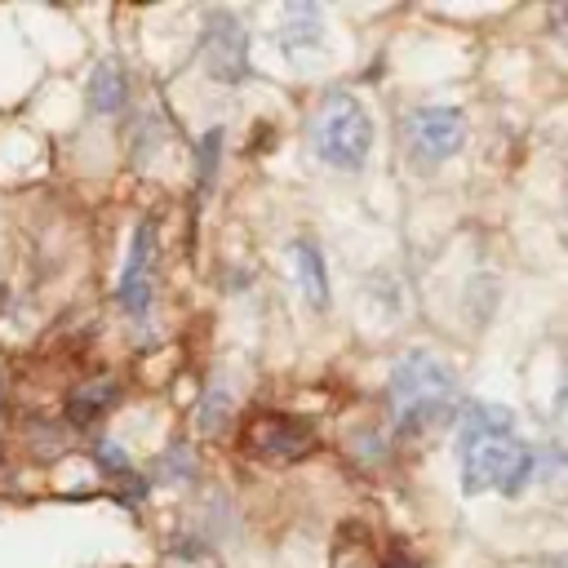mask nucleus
I'll use <instances>...</instances> for the list:
<instances>
[{
  "instance_id": "nucleus-1",
  "label": "nucleus",
  "mask_w": 568,
  "mask_h": 568,
  "mask_svg": "<svg viewBox=\"0 0 568 568\" xmlns=\"http://www.w3.org/2000/svg\"><path fill=\"white\" fill-rule=\"evenodd\" d=\"M457 470L462 493H488L501 488L506 497H519L524 484L537 475V453L515 435V413L493 399H462L457 408Z\"/></svg>"
},
{
  "instance_id": "nucleus-2",
  "label": "nucleus",
  "mask_w": 568,
  "mask_h": 568,
  "mask_svg": "<svg viewBox=\"0 0 568 568\" xmlns=\"http://www.w3.org/2000/svg\"><path fill=\"white\" fill-rule=\"evenodd\" d=\"M462 404L453 368L435 351H404L386 377V408L404 435L444 426Z\"/></svg>"
},
{
  "instance_id": "nucleus-3",
  "label": "nucleus",
  "mask_w": 568,
  "mask_h": 568,
  "mask_svg": "<svg viewBox=\"0 0 568 568\" xmlns=\"http://www.w3.org/2000/svg\"><path fill=\"white\" fill-rule=\"evenodd\" d=\"M311 151L333 169H364L373 151V115L351 93H328L311 115Z\"/></svg>"
},
{
  "instance_id": "nucleus-4",
  "label": "nucleus",
  "mask_w": 568,
  "mask_h": 568,
  "mask_svg": "<svg viewBox=\"0 0 568 568\" xmlns=\"http://www.w3.org/2000/svg\"><path fill=\"white\" fill-rule=\"evenodd\" d=\"M200 58H204L209 80L240 84L248 75V31H244V22L226 9H213L204 18V31H200Z\"/></svg>"
},
{
  "instance_id": "nucleus-5",
  "label": "nucleus",
  "mask_w": 568,
  "mask_h": 568,
  "mask_svg": "<svg viewBox=\"0 0 568 568\" xmlns=\"http://www.w3.org/2000/svg\"><path fill=\"white\" fill-rule=\"evenodd\" d=\"M404 142L408 151L422 160V164H439L448 155L462 151L466 142V115L457 106H417L408 120H404Z\"/></svg>"
},
{
  "instance_id": "nucleus-6",
  "label": "nucleus",
  "mask_w": 568,
  "mask_h": 568,
  "mask_svg": "<svg viewBox=\"0 0 568 568\" xmlns=\"http://www.w3.org/2000/svg\"><path fill=\"white\" fill-rule=\"evenodd\" d=\"M311 444H315V430H311L306 422H297V417H284V413L257 417V422L248 426V435H244V448H248L253 457L271 462V466H284V462L306 457Z\"/></svg>"
},
{
  "instance_id": "nucleus-7",
  "label": "nucleus",
  "mask_w": 568,
  "mask_h": 568,
  "mask_svg": "<svg viewBox=\"0 0 568 568\" xmlns=\"http://www.w3.org/2000/svg\"><path fill=\"white\" fill-rule=\"evenodd\" d=\"M151 262H155V222H138L124 271H120V288H115V297L129 315L151 311Z\"/></svg>"
},
{
  "instance_id": "nucleus-8",
  "label": "nucleus",
  "mask_w": 568,
  "mask_h": 568,
  "mask_svg": "<svg viewBox=\"0 0 568 568\" xmlns=\"http://www.w3.org/2000/svg\"><path fill=\"white\" fill-rule=\"evenodd\" d=\"M320 36H324V13L315 4H288L280 13V31H275V44L284 58H302L311 49H320Z\"/></svg>"
},
{
  "instance_id": "nucleus-9",
  "label": "nucleus",
  "mask_w": 568,
  "mask_h": 568,
  "mask_svg": "<svg viewBox=\"0 0 568 568\" xmlns=\"http://www.w3.org/2000/svg\"><path fill=\"white\" fill-rule=\"evenodd\" d=\"M84 102L93 115H115L124 102H129V75L120 71V62H98L89 71V84H84Z\"/></svg>"
},
{
  "instance_id": "nucleus-10",
  "label": "nucleus",
  "mask_w": 568,
  "mask_h": 568,
  "mask_svg": "<svg viewBox=\"0 0 568 568\" xmlns=\"http://www.w3.org/2000/svg\"><path fill=\"white\" fill-rule=\"evenodd\" d=\"M115 404H120V386H115L111 377H102V382H84V386H75V390L67 395V422L84 430V426L102 422Z\"/></svg>"
},
{
  "instance_id": "nucleus-11",
  "label": "nucleus",
  "mask_w": 568,
  "mask_h": 568,
  "mask_svg": "<svg viewBox=\"0 0 568 568\" xmlns=\"http://www.w3.org/2000/svg\"><path fill=\"white\" fill-rule=\"evenodd\" d=\"M293 271H297V284H302L311 311H328V271H324V253L311 240L293 244Z\"/></svg>"
},
{
  "instance_id": "nucleus-12",
  "label": "nucleus",
  "mask_w": 568,
  "mask_h": 568,
  "mask_svg": "<svg viewBox=\"0 0 568 568\" xmlns=\"http://www.w3.org/2000/svg\"><path fill=\"white\" fill-rule=\"evenodd\" d=\"M217 160H222V129H209V133L195 142V178H200V191L213 186V178H217Z\"/></svg>"
},
{
  "instance_id": "nucleus-13",
  "label": "nucleus",
  "mask_w": 568,
  "mask_h": 568,
  "mask_svg": "<svg viewBox=\"0 0 568 568\" xmlns=\"http://www.w3.org/2000/svg\"><path fill=\"white\" fill-rule=\"evenodd\" d=\"M160 466H155V475L164 479V484H178V479H191L195 475V466H191V448L186 444H173L164 457H155Z\"/></svg>"
},
{
  "instance_id": "nucleus-14",
  "label": "nucleus",
  "mask_w": 568,
  "mask_h": 568,
  "mask_svg": "<svg viewBox=\"0 0 568 568\" xmlns=\"http://www.w3.org/2000/svg\"><path fill=\"white\" fill-rule=\"evenodd\" d=\"M93 457H98V466L106 470V475H129L133 466H129V453L120 448V444H111V439H98V448H93Z\"/></svg>"
},
{
  "instance_id": "nucleus-15",
  "label": "nucleus",
  "mask_w": 568,
  "mask_h": 568,
  "mask_svg": "<svg viewBox=\"0 0 568 568\" xmlns=\"http://www.w3.org/2000/svg\"><path fill=\"white\" fill-rule=\"evenodd\" d=\"M226 413H231L226 390H209V395H204V404H200V426H204V430H217V426L226 422Z\"/></svg>"
},
{
  "instance_id": "nucleus-16",
  "label": "nucleus",
  "mask_w": 568,
  "mask_h": 568,
  "mask_svg": "<svg viewBox=\"0 0 568 568\" xmlns=\"http://www.w3.org/2000/svg\"><path fill=\"white\" fill-rule=\"evenodd\" d=\"M550 31L568 44V4H555V9H550Z\"/></svg>"
},
{
  "instance_id": "nucleus-17",
  "label": "nucleus",
  "mask_w": 568,
  "mask_h": 568,
  "mask_svg": "<svg viewBox=\"0 0 568 568\" xmlns=\"http://www.w3.org/2000/svg\"><path fill=\"white\" fill-rule=\"evenodd\" d=\"M386 568H422V564H417L413 555H390V559H386Z\"/></svg>"
},
{
  "instance_id": "nucleus-18",
  "label": "nucleus",
  "mask_w": 568,
  "mask_h": 568,
  "mask_svg": "<svg viewBox=\"0 0 568 568\" xmlns=\"http://www.w3.org/2000/svg\"><path fill=\"white\" fill-rule=\"evenodd\" d=\"M559 404H568V373H564V386H559Z\"/></svg>"
},
{
  "instance_id": "nucleus-19",
  "label": "nucleus",
  "mask_w": 568,
  "mask_h": 568,
  "mask_svg": "<svg viewBox=\"0 0 568 568\" xmlns=\"http://www.w3.org/2000/svg\"><path fill=\"white\" fill-rule=\"evenodd\" d=\"M555 568H568V559H555Z\"/></svg>"
}]
</instances>
